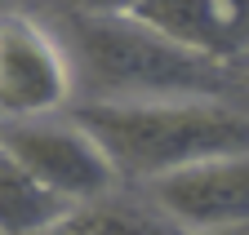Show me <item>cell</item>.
<instances>
[{"label": "cell", "instance_id": "277c9868", "mask_svg": "<svg viewBox=\"0 0 249 235\" xmlns=\"http://www.w3.org/2000/svg\"><path fill=\"white\" fill-rule=\"evenodd\" d=\"M76 98L58 31L31 14H0V125L67 111Z\"/></svg>", "mask_w": 249, "mask_h": 235}, {"label": "cell", "instance_id": "30bf717a", "mask_svg": "<svg viewBox=\"0 0 249 235\" xmlns=\"http://www.w3.org/2000/svg\"><path fill=\"white\" fill-rule=\"evenodd\" d=\"M156 235H249V222H236V226H218V231H178L169 222H160Z\"/></svg>", "mask_w": 249, "mask_h": 235}, {"label": "cell", "instance_id": "8fae6325", "mask_svg": "<svg viewBox=\"0 0 249 235\" xmlns=\"http://www.w3.org/2000/svg\"><path fill=\"white\" fill-rule=\"evenodd\" d=\"M240 71H245V84H249V63H245V67H240Z\"/></svg>", "mask_w": 249, "mask_h": 235}, {"label": "cell", "instance_id": "8992f818", "mask_svg": "<svg viewBox=\"0 0 249 235\" xmlns=\"http://www.w3.org/2000/svg\"><path fill=\"white\" fill-rule=\"evenodd\" d=\"M134 18L227 71L249 63V0H138Z\"/></svg>", "mask_w": 249, "mask_h": 235}, {"label": "cell", "instance_id": "6da1fadb", "mask_svg": "<svg viewBox=\"0 0 249 235\" xmlns=\"http://www.w3.org/2000/svg\"><path fill=\"white\" fill-rule=\"evenodd\" d=\"M58 40L71 63L80 102H156V98H227L236 76L209 58L187 53L134 14L58 18Z\"/></svg>", "mask_w": 249, "mask_h": 235}, {"label": "cell", "instance_id": "7a4b0ae2", "mask_svg": "<svg viewBox=\"0 0 249 235\" xmlns=\"http://www.w3.org/2000/svg\"><path fill=\"white\" fill-rule=\"evenodd\" d=\"M71 120L89 129L120 182L147 187L174 169L249 151V111L227 98H156V102H76Z\"/></svg>", "mask_w": 249, "mask_h": 235}, {"label": "cell", "instance_id": "3957f363", "mask_svg": "<svg viewBox=\"0 0 249 235\" xmlns=\"http://www.w3.org/2000/svg\"><path fill=\"white\" fill-rule=\"evenodd\" d=\"M0 146H5L31 178H40L49 191L71 200L76 209L111 200V191L120 187L111 160L103 156V146L71 115H62V120L40 115V120L0 125Z\"/></svg>", "mask_w": 249, "mask_h": 235}, {"label": "cell", "instance_id": "5b68a950", "mask_svg": "<svg viewBox=\"0 0 249 235\" xmlns=\"http://www.w3.org/2000/svg\"><path fill=\"white\" fill-rule=\"evenodd\" d=\"M156 218L178 231H218L249 222V151L174 169L142 187Z\"/></svg>", "mask_w": 249, "mask_h": 235}, {"label": "cell", "instance_id": "52a82bcc", "mask_svg": "<svg viewBox=\"0 0 249 235\" xmlns=\"http://www.w3.org/2000/svg\"><path fill=\"white\" fill-rule=\"evenodd\" d=\"M76 204L49 191L0 146V235H36L62 218H71Z\"/></svg>", "mask_w": 249, "mask_h": 235}, {"label": "cell", "instance_id": "9c48e42d", "mask_svg": "<svg viewBox=\"0 0 249 235\" xmlns=\"http://www.w3.org/2000/svg\"><path fill=\"white\" fill-rule=\"evenodd\" d=\"M36 235H89V209H76L71 218H62V222H53Z\"/></svg>", "mask_w": 249, "mask_h": 235}, {"label": "cell", "instance_id": "ba28073f", "mask_svg": "<svg viewBox=\"0 0 249 235\" xmlns=\"http://www.w3.org/2000/svg\"><path fill=\"white\" fill-rule=\"evenodd\" d=\"M45 5L62 14H80V18H111V14H134L138 0H45Z\"/></svg>", "mask_w": 249, "mask_h": 235}]
</instances>
